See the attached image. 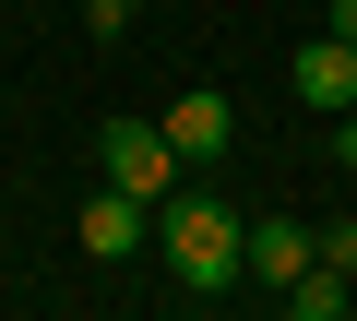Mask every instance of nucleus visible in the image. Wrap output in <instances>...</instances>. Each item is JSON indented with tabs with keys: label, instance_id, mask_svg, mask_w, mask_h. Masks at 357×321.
<instances>
[{
	"label": "nucleus",
	"instance_id": "f257e3e1",
	"mask_svg": "<svg viewBox=\"0 0 357 321\" xmlns=\"http://www.w3.org/2000/svg\"><path fill=\"white\" fill-rule=\"evenodd\" d=\"M238 226H250V214H238L227 191H191V179L155 203V250H167V274L191 285V297H238V285H250V274H238Z\"/></svg>",
	"mask_w": 357,
	"mask_h": 321
},
{
	"label": "nucleus",
	"instance_id": "f03ea898",
	"mask_svg": "<svg viewBox=\"0 0 357 321\" xmlns=\"http://www.w3.org/2000/svg\"><path fill=\"white\" fill-rule=\"evenodd\" d=\"M96 179H107V191H131V203H167L191 167L167 155V131H155V119H96Z\"/></svg>",
	"mask_w": 357,
	"mask_h": 321
},
{
	"label": "nucleus",
	"instance_id": "7ed1b4c3",
	"mask_svg": "<svg viewBox=\"0 0 357 321\" xmlns=\"http://www.w3.org/2000/svg\"><path fill=\"white\" fill-rule=\"evenodd\" d=\"M155 131H167V155H178V167H191V179H203V167H227V155H238V107H227L215 84H191V95H167V119H155Z\"/></svg>",
	"mask_w": 357,
	"mask_h": 321
},
{
	"label": "nucleus",
	"instance_id": "20e7f679",
	"mask_svg": "<svg viewBox=\"0 0 357 321\" xmlns=\"http://www.w3.org/2000/svg\"><path fill=\"white\" fill-rule=\"evenodd\" d=\"M72 238H84V262H131L143 238H155V203H131V191H84V214H72Z\"/></svg>",
	"mask_w": 357,
	"mask_h": 321
},
{
	"label": "nucleus",
	"instance_id": "39448f33",
	"mask_svg": "<svg viewBox=\"0 0 357 321\" xmlns=\"http://www.w3.org/2000/svg\"><path fill=\"white\" fill-rule=\"evenodd\" d=\"M238 274H250V285L310 274V214H250V226H238Z\"/></svg>",
	"mask_w": 357,
	"mask_h": 321
},
{
	"label": "nucleus",
	"instance_id": "423d86ee",
	"mask_svg": "<svg viewBox=\"0 0 357 321\" xmlns=\"http://www.w3.org/2000/svg\"><path fill=\"white\" fill-rule=\"evenodd\" d=\"M286 84H298V107L333 119V107H357V48H345V36H310V48L286 60Z\"/></svg>",
	"mask_w": 357,
	"mask_h": 321
},
{
	"label": "nucleus",
	"instance_id": "0eeeda50",
	"mask_svg": "<svg viewBox=\"0 0 357 321\" xmlns=\"http://www.w3.org/2000/svg\"><path fill=\"white\" fill-rule=\"evenodd\" d=\"M274 297H286L298 321H345V309H357V274H333V262H310V274H286Z\"/></svg>",
	"mask_w": 357,
	"mask_h": 321
},
{
	"label": "nucleus",
	"instance_id": "6e6552de",
	"mask_svg": "<svg viewBox=\"0 0 357 321\" xmlns=\"http://www.w3.org/2000/svg\"><path fill=\"white\" fill-rule=\"evenodd\" d=\"M310 262H333V274H357V214H333V226H310Z\"/></svg>",
	"mask_w": 357,
	"mask_h": 321
},
{
	"label": "nucleus",
	"instance_id": "1a4fd4ad",
	"mask_svg": "<svg viewBox=\"0 0 357 321\" xmlns=\"http://www.w3.org/2000/svg\"><path fill=\"white\" fill-rule=\"evenodd\" d=\"M131 13H143V0H84V24H96V36H119Z\"/></svg>",
	"mask_w": 357,
	"mask_h": 321
},
{
	"label": "nucleus",
	"instance_id": "9d476101",
	"mask_svg": "<svg viewBox=\"0 0 357 321\" xmlns=\"http://www.w3.org/2000/svg\"><path fill=\"white\" fill-rule=\"evenodd\" d=\"M333 167L357 179V107H333Z\"/></svg>",
	"mask_w": 357,
	"mask_h": 321
},
{
	"label": "nucleus",
	"instance_id": "9b49d317",
	"mask_svg": "<svg viewBox=\"0 0 357 321\" xmlns=\"http://www.w3.org/2000/svg\"><path fill=\"white\" fill-rule=\"evenodd\" d=\"M321 36H345V48H357V0H333V13H321Z\"/></svg>",
	"mask_w": 357,
	"mask_h": 321
},
{
	"label": "nucleus",
	"instance_id": "f8f14e48",
	"mask_svg": "<svg viewBox=\"0 0 357 321\" xmlns=\"http://www.w3.org/2000/svg\"><path fill=\"white\" fill-rule=\"evenodd\" d=\"M0 72H13V36H0Z\"/></svg>",
	"mask_w": 357,
	"mask_h": 321
}]
</instances>
